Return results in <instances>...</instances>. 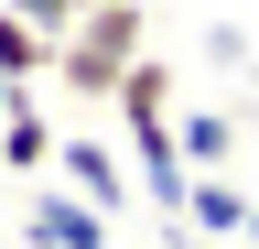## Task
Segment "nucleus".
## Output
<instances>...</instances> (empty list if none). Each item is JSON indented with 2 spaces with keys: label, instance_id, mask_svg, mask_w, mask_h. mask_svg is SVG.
Returning <instances> with one entry per match:
<instances>
[{
  "label": "nucleus",
  "instance_id": "12",
  "mask_svg": "<svg viewBox=\"0 0 259 249\" xmlns=\"http://www.w3.org/2000/svg\"><path fill=\"white\" fill-rule=\"evenodd\" d=\"M248 238H259V206H248Z\"/></svg>",
  "mask_w": 259,
  "mask_h": 249
},
{
  "label": "nucleus",
  "instance_id": "1",
  "mask_svg": "<svg viewBox=\"0 0 259 249\" xmlns=\"http://www.w3.org/2000/svg\"><path fill=\"white\" fill-rule=\"evenodd\" d=\"M151 54V0H108V11H76L54 44V76L65 98H119V76Z\"/></svg>",
  "mask_w": 259,
  "mask_h": 249
},
{
  "label": "nucleus",
  "instance_id": "7",
  "mask_svg": "<svg viewBox=\"0 0 259 249\" xmlns=\"http://www.w3.org/2000/svg\"><path fill=\"white\" fill-rule=\"evenodd\" d=\"M173 87H184V76L162 65V54H141V65L119 76V98H108V109H119V130H151V119H184V109H173Z\"/></svg>",
  "mask_w": 259,
  "mask_h": 249
},
{
  "label": "nucleus",
  "instance_id": "9",
  "mask_svg": "<svg viewBox=\"0 0 259 249\" xmlns=\"http://www.w3.org/2000/svg\"><path fill=\"white\" fill-rule=\"evenodd\" d=\"M173 130H184V163L194 173H227V152H238V119H227V109H184Z\"/></svg>",
  "mask_w": 259,
  "mask_h": 249
},
{
  "label": "nucleus",
  "instance_id": "8",
  "mask_svg": "<svg viewBox=\"0 0 259 249\" xmlns=\"http://www.w3.org/2000/svg\"><path fill=\"white\" fill-rule=\"evenodd\" d=\"M54 44H65V33H44V22H22L11 0H0V76H22V87L54 76Z\"/></svg>",
  "mask_w": 259,
  "mask_h": 249
},
{
  "label": "nucleus",
  "instance_id": "5",
  "mask_svg": "<svg viewBox=\"0 0 259 249\" xmlns=\"http://www.w3.org/2000/svg\"><path fill=\"white\" fill-rule=\"evenodd\" d=\"M54 152H65V130L44 119V98H22L11 119H0V173H22V184H44V173H54Z\"/></svg>",
  "mask_w": 259,
  "mask_h": 249
},
{
  "label": "nucleus",
  "instance_id": "6",
  "mask_svg": "<svg viewBox=\"0 0 259 249\" xmlns=\"http://www.w3.org/2000/svg\"><path fill=\"white\" fill-rule=\"evenodd\" d=\"M248 206H259V195H248L238 173H194V206H184V228H205V238H227V249H238V238H248Z\"/></svg>",
  "mask_w": 259,
  "mask_h": 249
},
{
  "label": "nucleus",
  "instance_id": "13",
  "mask_svg": "<svg viewBox=\"0 0 259 249\" xmlns=\"http://www.w3.org/2000/svg\"><path fill=\"white\" fill-rule=\"evenodd\" d=\"M0 249H22V238H0Z\"/></svg>",
  "mask_w": 259,
  "mask_h": 249
},
{
  "label": "nucleus",
  "instance_id": "4",
  "mask_svg": "<svg viewBox=\"0 0 259 249\" xmlns=\"http://www.w3.org/2000/svg\"><path fill=\"white\" fill-rule=\"evenodd\" d=\"M54 163H65V184H76L87 206H108V217L130 206V184H141V173H130L119 152H108V141H87V130H65V152H54Z\"/></svg>",
  "mask_w": 259,
  "mask_h": 249
},
{
  "label": "nucleus",
  "instance_id": "2",
  "mask_svg": "<svg viewBox=\"0 0 259 249\" xmlns=\"http://www.w3.org/2000/svg\"><path fill=\"white\" fill-rule=\"evenodd\" d=\"M108 228H119V217L87 206L76 184H54V173L22 195V249H108Z\"/></svg>",
  "mask_w": 259,
  "mask_h": 249
},
{
  "label": "nucleus",
  "instance_id": "3",
  "mask_svg": "<svg viewBox=\"0 0 259 249\" xmlns=\"http://www.w3.org/2000/svg\"><path fill=\"white\" fill-rule=\"evenodd\" d=\"M130 173H141V195H151L162 228H184V206H194V163H184V130H173V119L130 130Z\"/></svg>",
  "mask_w": 259,
  "mask_h": 249
},
{
  "label": "nucleus",
  "instance_id": "10",
  "mask_svg": "<svg viewBox=\"0 0 259 249\" xmlns=\"http://www.w3.org/2000/svg\"><path fill=\"white\" fill-rule=\"evenodd\" d=\"M162 249H227V238H205V228H162Z\"/></svg>",
  "mask_w": 259,
  "mask_h": 249
},
{
  "label": "nucleus",
  "instance_id": "11",
  "mask_svg": "<svg viewBox=\"0 0 259 249\" xmlns=\"http://www.w3.org/2000/svg\"><path fill=\"white\" fill-rule=\"evenodd\" d=\"M22 98H32V87H22V76H0V119H11V109H22Z\"/></svg>",
  "mask_w": 259,
  "mask_h": 249
}]
</instances>
